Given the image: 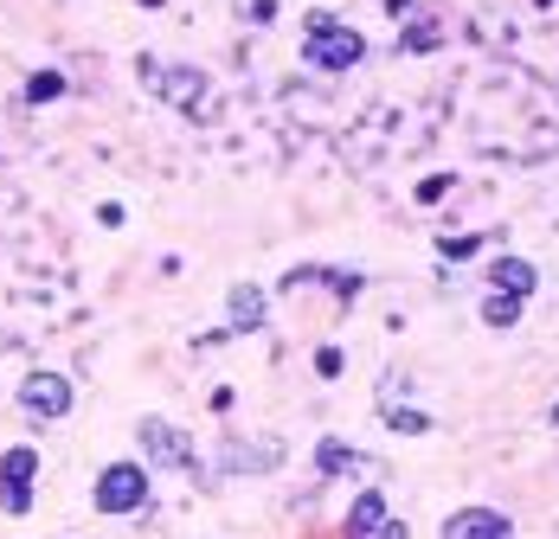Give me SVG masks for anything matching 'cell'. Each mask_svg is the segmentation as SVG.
<instances>
[{"mask_svg": "<svg viewBox=\"0 0 559 539\" xmlns=\"http://www.w3.org/2000/svg\"><path fill=\"white\" fill-rule=\"evenodd\" d=\"M64 91H71V84H64V71H33V77H26V91H20V97H26V104L39 109V104H58V97H64Z\"/></svg>", "mask_w": 559, "mask_h": 539, "instance_id": "obj_16", "label": "cell"}, {"mask_svg": "<svg viewBox=\"0 0 559 539\" xmlns=\"http://www.w3.org/2000/svg\"><path fill=\"white\" fill-rule=\"evenodd\" d=\"M329 289H335L341 309H354V296L367 289V276H360V270H329Z\"/></svg>", "mask_w": 559, "mask_h": 539, "instance_id": "obj_18", "label": "cell"}, {"mask_svg": "<svg viewBox=\"0 0 559 539\" xmlns=\"http://www.w3.org/2000/svg\"><path fill=\"white\" fill-rule=\"evenodd\" d=\"M386 514H392L386 494H380V488H360V494H354V507H347V527H341V534H347V539H367L380 520H386Z\"/></svg>", "mask_w": 559, "mask_h": 539, "instance_id": "obj_13", "label": "cell"}, {"mask_svg": "<svg viewBox=\"0 0 559 539\" xmlns=\"http://www.w3.org/2000/svg\"><path fill=\"white\" fill-rule=\"evenodd\" d=\"M283 469V436H225L213 450V476H271Z\"/></svg>", "mask_w": 559, "mask_h": 539, "instance_id": "obj_4", "label": "cell"}, {"mask_svg": "<svg viewBox=\"0 0 559 539\" xmlns=\"http://www.w3.org/2000/svg\"><path fill=\"white\" fill-rule=\"evenodd\" d=\"M367 469H373L367 450H354V443H341V436H322V443H316V476H367Z\"/></svg>", "mask_w": 559, "mask_h": 539, "instance_id": "obj_11", "label": "cell"}, {"mask_svg": "<svg viewBox=\"0 0 559 539\" xmlns=\"http://www.w3.org/2000/svg\"><path fill=\"white\" fill-rule=\"evenodd\" d=\"M534 7H554V0H534Z\"/></svg>", "mask_w": 559, "mask_h": 539, "instance_id": "obj_24", "label": "cell"}, {"mask_svg": "<svg viewBox=\"0 0 559 539\" xmlns=\"http://www.w3.org/2000/svg\"><path fill=\"white\" fill-rule=\"evenodd\" d=\"M91 501L97 514H142L148 507V463H104L97 482H91Z\"/></svg>", "mask_w": 559, "mask_h": 539, "instance_id": "obj_2", "label": "cell"}, {"mask_svg": "<svg viewBox=\"0 0 559 539\" xmlns=\"http://www.w3.org/2000/svg\"><path fill=\"white\" fill-rule=\"evenodd\" d=\"M71 405H78V392H71V379L52 373V367H39V373L20 379V411H26L33 424H58V418H71Z\"/></svg>", "mask_w": 559, "mask_h": 539, "instance_id": "obj_5", "label": "cell"}, {"mask_svg": "<svg viewBox=\"0 0 559 539\" xmlns=\"http://www.w3.org/2000/svg\"><path fill=\"white\" fill-rule=\"evenodd\" d=\"M367 539H412V527H405L399 514H386V520H380V527H373V534H367Z\"/></svg>", "mask_w": 559, "mask_h": 539, "instance_id": "obj_21", "label": "cell"}, {"mask_svg": "<svg viewBox=\"0 0 559 539\" xmlns=\"http://www.w3.org/2000/svg\"><path fill=\"white\" fill-rule=\"evenodd\" d=\"M225 327H231V334L271 327V296H264L258 283H231V289H225Z\"/></svg>", "mask_w": 559, "mask_h": 539, "instance_id": "obj_8", "label": "cell"}, {"mask_svg": "<svg viewBox=\"0 0 559 539\" xmlns=\"http://www.w3.org/2000/svg\"><path fill=\"white\" fill-rule=\"evenodd\" d=\"M476 315H483V327H496V334H508V327H521V315H527V302H514V296H502V289H489Z\"/></svg>", "mask_w": 559, "mask_h": 539, "instance_id": "obj_14", "label": "cell"}, {"mask_svg": "<svg viewBox=\"0 0 559 539\" xmlns=\"http://www.w3.org/2000/svg\"><path fill=\"white\" fill-rule=\"evenodd\" d=\"M444 539H514V520L502 507H456L444 520Z\"/></svg>", "mask_w": 559, "mask_h": 539, "instance_id": "obj_9", "label": "cell"}, {"mask_svg": "<svg viewBox=\"0 0 559 539\" xmlns=\"http://www.w3.org/2000/svg\"><path fill=\"white\" fill-rule=\"evenodd\" d=\"M341 367H347V360H341V347H322V354H316V373H322V379H341Z\"/></svg>", "mask_w": 559, "mask_h": 539, "instance_id": "obj_20", "label": "cell"}, {"mask_svg": "<svg viewBox=\"0 0 559 539\" xmlns=\"http://www.w3.org/2000/svg\"><path fill=\"white\" fill-rule=\"evenodd\" d=\"M360 58H367V33H360V26H347L335 13H309V20H302V64H309V71L341 77V71H354Z\"/></svg>", "mask_w": 559, "mask_h": 539, "instance_id": "obj_1", "label": "cell"}, {"mask_svg": "<svg viewBox=\"0 0 559 539\" xmlns=\"http://www.w3.org/2000/svg\"><path fill=\"white\" fill-rule=\"evenodd\" d=\"M386 13H392V20H412V13H418V0H386Z\"/></svg>", "mask_w": 559, "mask_h": 539, "instance_id": "obj_22", "label": "cell"}, {"mask_svg": "<svg viewBox=\"0 0 559 539\" xmlns=\"http://www.w3.org/2000/svg\"><path fill=\"white\" fill-rule=\"evenodd\" d=\"M135 443H142V456L155 463V469H180V476H200V450H193V436L168 424V418H135Z\"/></svg>", "mask_w": 559, "mask_h": 539, "instance_id": "obj_3", "label": "cell"}, {"mask_svg": "<svg viewBox=\"0 0 559 539\" xmlns=\"http://www.w3.org/2000/svg\"><path fill=\"white\" fill-rule=\"evenodd\" d=\"M142 84H148L155 97H168L174 109H200V104H206V71H193V64H162V58H142Z\"/></svg>", "mask_w": 559, "mask_h": 539, "instance_id": "obj_7", "label": "cell"}, {"mask_svg": "<svg viewBox=\"0 0 559 539\" xmlns=\"http://www.w3.org/2000/svg\"><path fill=\"white\" fill-rule=\"evenodd\" d=\"M476 251H483V231H444V238H438V257H444V264H469Z\"/></svg>", "mask_w": 559, "mask_h": 539, "instance_id": "obj_17", "label": "cell"}, {"mask_svg": "<svg viewBox=\"0 0 559 539\" xmlns=\"http://www.w3.org/2000/svg\"><path fill=\"white\" fill-rule=\"evenodd\" d=\"M380 418H386V431H399V436H425V431H431V411L399 405V398H380Z\"/></svg>", "mask_w": 559, "mask_h": 539, "instance_id": "obj_15", "label": "cell"}, {"mask_svg": "<svg viewBox=\"0 0 559 539\" xmlns=\"http://www.w3.org/2000/svg\"><path fill=\"white\" fill-rule=\"evenodd\" d=\"M438 46H444V26H438L425 7H418L412 20H399V52H405V58H412V52L425 58V52H438Z\"/></svg>", "mask_w": 559, "mask_h": 539, "instance_id": "obj_12", "label": "cell"}, {"mask_svg": "<svg viewBox=\"0 0 559 539\" xmlns=\"http://www.w3.org/2000/svg\"><path fill=\"white\" fill-rule=\"evenodd\" d=\"M33 482H39V450L33 443L0 450V514H33Z\"/></svg>", "mask_w": 559, "mask_h": 539, "instance_id": "obj_6", "label": "cell"}, {"mask_svg": "<svg viewBox=\"0 0 559 539\" xmlns=\"http://www.w3.org/2000/svg\"><path fill=\"white\" fill-rule=\"evenodd\" d=\"M450 187H456V173H431V180H418V206H444Z\"/></svg>", "mask_w": 559, "mask_h": 539, "instance_id": "obj_19", "label": "cell"}, {"mask_svg": "<svg viewBox=\"0 0 559 539\" xmlns=\"http://www.w3.org/2000/svg\"><path fill=\"white\" fill-rule=\"evenodd\" d=\"M547 424H554V431H559V398H554V411H547Z\"/></svg>", "mask_w": 559, "mask_h": 539, "instance_id": "obj_23", "label": "cell"}, {"mask_svg": "<svg viewBox=\"0 0 559 539\" xmlns=\"http://www.w3.org/2000/svg\"><path fill=\"white\" fill-rule=\"evenodd\" d=\"M489 289H502V296H514V302H534L540 270H534V257H514V251H502V257L489 264Z\"/></svg>", "mask_w": 559, "mask_h": 539, "instance_id": "obj_10", "label": "cell"}]
</instances>
